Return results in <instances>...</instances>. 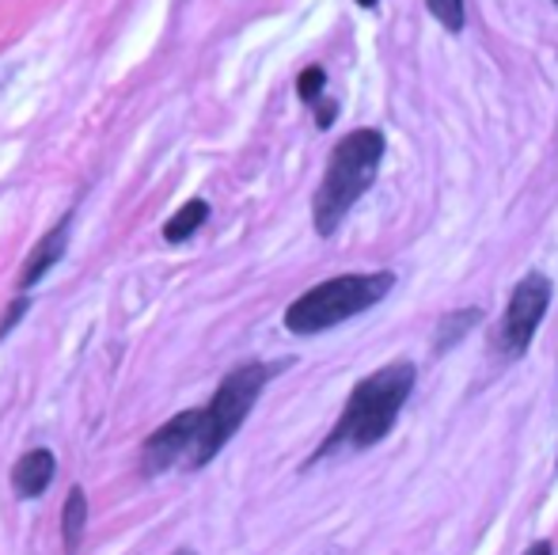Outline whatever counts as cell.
<instances>
[{
    "label": "cell",
    "instance_id": "cell-12",
    "mask_svg": "<svg viewBox=\"0 0 558 555\" xmlns=\"http://www.w3.org/2000/svg\"><path fill=\"white\" fill-rule=\"evenodd\" d=\"M426 8L434 12V20L445 31H460L463 27V0H426Z\"/></svg>",
    "mask_w": 558,
    "mask_h": 555
},
{
    "label": "cell",
    "instance_id": "cell-16",
    "mask_svg": "<svg viewBox=\"0 0 558 555\" xmlns=\"http://www.w3.org/2000/svg\"><path fill=\"white\" fill-rule=\"evenodd\" d=\"M524 555H555V552H551V544H547V541H536Z\"/></svg>",
    "mask_w": 558,
    "mask_h": 555
},
{
    "label": "cell",
    "instance_id": "cell-4",
    "mask_svg": "<svg viewBox=\"0 0 558 555\" xmlns=\"http://www.w3.org/2000/svg\"><path fill=\"white\" fill-rule=\"evenodd\" d=\"M270 377H274V365H263V362H243L228 373L221 381V388L214 393V400L202 408V434H198V449H194L191 468H206L209 460L232 442L235 430L251 415V408L258 403V393H263Z\"/></svg>",
    "mask_w": 558,
    "mask_h": 555
},
{
    "label": "cell",
    "instance_id": "cell-2",
    "mask_svg": "<svg viewBox=\"0 0 558 555\" xmlns=\"http://www.w3.org/2000/svg\"><path fill=\"white\" fill-rule=\"evenodd\" d=\"M384 160V134L380 130H353L335 145L331 164L324 171V183L312 202V217H316L319 237H331L342 225V217L353 209V202L373 186L376 171Z\"/></svg>",
    "mask_w": 558,
    "mask_h": 555
},
{
    "label": "cell",
    "instance_id": "cell-1",
    "mask_svg": "<svg viewBox=\"0 0 558 555\" xmlns=\"http://www.w3.org/2000/svg\"><path fill=\"white\" fill-rule=\"evenodd\" d=\"M414 388V365L411 362H391L365 377L345 400L342 415H338L335 430L319 445V457H331L338 449H368V445L384 442L396 426L399 411H403L407 396Z\"/></svg>",
    "mask_w": 558,
    "mask_h": 555
},
{
    "label": "cell",
    "instance_id": "cell-15",
    "mask_svg": "<svg viewBox=\"0 0 558 555\" xmlns=\"http://www.w3.org/2000/svg\"><path fill=\"white\" fill-rule=\"evenodd\" d=\"M335 111H338V107L331 104V99H327V104H319V130L331 126V122H335Z\"/></svg>",
    "mask_w": 558,
    "mask_h": 555
},
{
    "label": "cell",
    "instance_id": "cell-11",
    "mask_svg": "<svg viewBox=\"0 0 558 555\" xmlns=\"http://www.w3.org/2000/svg\"><path fill=\"white\" fill-rule=\"evenodd\" d=\"M483 319V312L478 309H456L448 312L441 319V327H437V339H434V354H445V350H452V342H460L463 335L471 331V327Z\"/></svg>",
    "mask_w": 558,
    "mask_h": 555
},
{
    "label": "cell",
    "instance_id": "cell-3",
    "mask_svg": "<svg viewBox=\"0 0 558 555\" xmlns=\"http://www.w3.org/2000/svg\"><path fill=\"white\" fill-rule=\"evenodd\" d=\"M396 286L391 270H373V275H342L327 278L319 286H312L308 293H301L286 309V327L293 335H319L335 324H345L357 312L380 304Z\"/></svg>",
    "mask_w": 558,
    "mask_h": 555
},
{
    "label": "cell",
    "instance_id": "cell-18",
    "mask_svg": "<svg viewBox=\"0 0 558 555\" xmlns=\"http://www.w3.org/2000/svg\"><path fill=\"white\" fill-rule=\"evenodd\" d=\"M175 555H194V552H175Z\"/></svg>",
    "mask_w": 558,
    "mask_h": 555
},
{
    "label": "cell",
    "instance_id": "cell-9",
    "mask_svg": "<svg viewBox=\"0 0 558 555\" xmlns=\"http://www.w3.org/2000/svg\"><path fill=\"white\" fill-rule=\"evenodd\" d=\"M84 529H88V495L81 487L69 491L65 510H61V541H65V555H76L84 541Z\"/></svg>",
    "mask_w": 558,
    "mask_h": 555
},
{
    "label": "cell",
    "instance_id": "cell-10",
    "mask_svg": "<svg viewBox=\"0 0 558 555\" xmlns=\"http://www.w3.org/2000/svg\"><path fill=\"white\" fill-rule=\"evenodd\" d=\"M206 217H209L206 202L191 198L183 209H175V217H168V221H163V240H168V244H183V240H191L194 232L206 225Z\"/></svg>",
    "mask_w": 558,
    "mask_h": 555
},
{
    "label": "cell",
    "instance_id": "cell-17",
    "mask_svg": "<svg viewBox=\"0 0 558 555\" xmlns=\"http://www.w3.org/2000/svg\"><path fill=\"white\" fill-rule=\"evenodd\" d=\"M357 4H361V8H373V4H376V0H357Z\"/></svg>",
    "mask_w": 558,
    "mask_h": 555
},
{
    "label": "cell",
    "instance_id": "cell-5",
    "mask_svg": "<svg viewBox=\"0 0 558 555\" xmlns=\"http://www.w3.org/2000/svg\"><path fill=\"white\" fill-rule=\"evenodd\" d=\"M547 304H551V281L539 270L524 275L521 281L513 286V297H509V309L501 316L498 331H494L490 347L498 350L501 358H521L524 350L532 347V335H536L539 319L547 316Z\"/></svg>",
    "mask_w": 558,
    "mask_h": 555
},
{
    "label": "cell",
    "instance_id": "cell-7",
    "mask_svg": "<svg viewBox=\"0 0 558 555\" xmlns=\"http://www.w3.org/2000/svg\"><path fill=\"white\" fill-rule=\"evenodd\" d=\"M69 225H73V214H65L43 240H38L35 252L27 255V263H23V270H20V289L38 286V281L58 267L61 255H65V248H69Z\"/></svg>",
    "mask_w": 558,
    "mask_h": 555
},
{
    "label": "cell",
    "instance_id": "cell-14",
    "mask_svg": "<svg viewBox=\"0 0 558 555\" xmlns=\"http://www.w3.org/2000/svg\"><path fill=\"white\" fill-rule=\"evenodd\" d=\"M27 309H31V301H27V297H15V301H12V309H8V316H4V324H0V335H8V331H12V327H15V319H20V316H27Z\"/></svg>",
    "mask_w": 558,
    "mask_h": 555
},
{
    "label": "cell",
    "instance_id": "cell-13",
    "mask_svg": "<svg viewBox=\"0 0 558 555\" xmlns=\"http://www.w3.org/2000/svg\"><path fill=\"white\" fill-rule=\"evenodd\" d=\"M324 84H327V73L319 65H312V69H304V73H301L296 92H301L304 104H319V99H324Z\"/></svg>",
    "mask_w": 558,
    "mask_h": 555
},
{
    "label": "cell",
    "instance_id": "cell-8",
    "mask_svg": "<svg viewBox=\"0 0 558 555\" xmlns=\"http://www.w3.org/2000/svg\"><path fill=\"white\" fill-rule=\"evenodd\" d=\"M53 472H58V460H53L50 449H31L15 460L12 468V487L20 498H38L46 495V487L53 483Z\"/></svg>",
    "mask_w": 558,
    "mask_h": 555
},
{
    "label": "cell",
    "instance_id": "cell-6",
    "mask_svg": "<svg viewBox=\"0 0 558 555\" xmlns=\"http://www.w3.org/2000/svg\"><path fill=\"white\" fill-rule=\"evenodd\" d=\"M198 434H202V408L194 411H179L175 419H168L141 449V472L145 475H163L175 464L191 468L194 449H198Z\"/></svg>",
    "mask_w": 558,
    "mask_h": 555
}]
</instances>
